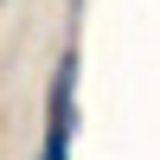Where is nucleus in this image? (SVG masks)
I'll use <instances>...</instances> for the list:
<instances>
[{
	"instance_id": "nucleus-1",
	"label": "nucleus",
	"mask_w": 160,
	"mask_h": 160,
	"mask_svg": "<svg viewBox=\"0 0 160 160\" xmlns=\"http://www.w3.org/2000/svg\"><path fill=\"white\" fill-rule=\"evenodd\" d=\"M71 141H77V51H64L58 71H51V96H45L38 160H71Z\"/></svg>"
}]
</instances>
